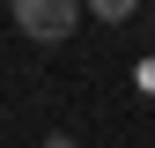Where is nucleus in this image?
I'll list each match as a JSON object with an SVG mask.
<instances>
[{
	"label": "nucleus",
	"mask_w": 155,
	"mask_h": 148,
	"mask_svg": "<svg viewBox=\"0 0 155 148\" xmlns=\"http://www.w3.org/2000/svg\"><path fill=\"white\" fill-rule=\"evenodd\" d=\"M89 15H96V22H133L140 0H89Z\"/></svg>",
	"instance_id": "f03ea898"
},
{
	"label": "nucleus",
	"mask_w": 155,
	"mask_h": 148,
	"mask_svg": "<svg viewBox=\"0 0 155 148\" xmlns=\"http://www.w3.org/2000/svg\"><path fill=\"white\" fill-rule=\"evenodd\" d=\"M140 89H155V59H148V67H140Z\"/></svg>",
	"instance_id": "7ed1b4c3"
},
{
	"label": "nucleus",
	"mask_w": 155,
	"mask_h": 148,
	"mask_svg": "<svg viewBox=\"0 0 155 148\" xmlns=\"http://www.w3.org/2000/svg\"><path fill=\"white\" fill-rule=\"evenodd\" d=\"M81 8L89 0H8L15 30H22L30 45H67V37L81 30Z\"/></svg>",
	"instance_id": "f257e3e1"
}]
</instances>
